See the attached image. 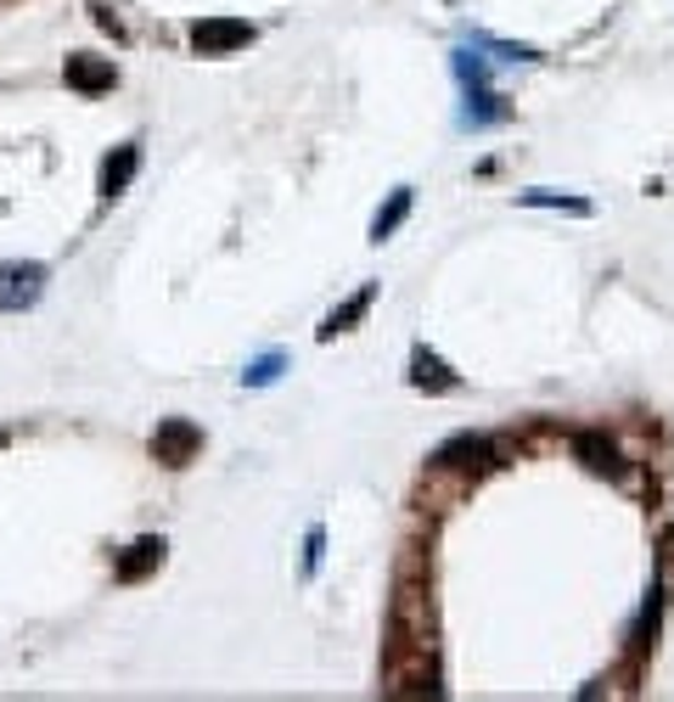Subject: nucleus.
<instances>
[{
  "label": "nucleus",
  "mask_w": 674,
  "mask_h": 702,
  "mask_svg": "<svg viewBox=\"0 0 674 702\" xmlns=\"http://www.w3.org/2000/svg\"><path fill=\"white\" fill-rule=\"evenodd\" d=\"M404 214H411V186H399V191L388 197V203L377 209V220H371V242H388L394 230L404 225Z\"/></svg>",
  "instance_id": "9b49d317"
},
{
  "label": "nucleus",
  "mask_w": 674,
  "mask_h": 702,
  "mask_svg": "<svg viewBox=\"0 0 674 702\" xmlns=\"http://www.w3.org/2000/svg\"><path fill=\"white\" fill-rule=\"evenodd\" d=\"M135 170H141V147L129 141V147H118L108 163H101V197H118L135 180Z\"/></svg>",
  "instance_id": "1a4fd4ad"
},
{
  "label": "nucleus",
  "mask_w": 674,
  "mask_h": 702,
  "mask_svg": "<svg viewBox=\"0 0 674 702\" xmlns=\"http://www.w3.org/2000/svg\"><path fill=\"white\" fill-rule=\"evenodd\" d=\"M0 444H7V433H0Z\"/></svg>",
  "instance_id": "f3484780"
},
{
  "label": "nucleus",
  "mask_w": 674,
  "mask_h": 702,
  "mask_svg": "<svg viewBox=\"0 0 674 702\" xmlns=\"http://www.w3.org/2000/svg\"><path fill=\"white\" fill-rule=\"evenodd\" d=\"M248 40H253V23H242V17H209V23H197V28H191V46H197L202 57L242 51Z\"/></svg>",
  "instance_id": "20e7f679"
},
{
  "label": "nucleus",
  "mask_w": 674,
  "mask_h": 702,
  "mask_svg": "<svg viewBox=\"0 0 674 702\" xmlns=\"http://www.w3.org/2000/svg\"><path fill=\"white\" fill-rule=\"evenodd\" d=\"M371 304H377V287H360V292L349 298V304H337V310L326 315V326H321V338H337V331H349V326H354V321H360V315H365Z\"/></svg>",
  "instance_id": "f8f14e48"
},
{
  "label": "nucleus",
  "mask_w": 674,
  "mask_h": 702,
  "mask_svg": "<svg viewBox=\"0 0 674 702\" xmlns=\"http://www.w3.org/2000/svg\"><path fill=\"white\" fill-rule=\"evenodd\" d=\"M455 79L472 90V85H489V62L472 57V51H455Z\"/></svg>",
  "instance_id": "4468645a"
},
{
  "label": "nucleus",
  "mask_w": 674,
  "mask_h": 702,
  "mask_svg": "<svg viewBox=\"0 0 674 702\" xmlns=\"http://www.w3.org/2000/svg\"><path fill=\"white\" fill-rule=\"evenodd\" d=\"M46 292V264H0V310L17 315Z\"/></svg>",
  "instance_id": "7ed1b4c3"
},
{
  "label": "nucleus",
  "mask_w": 674,
  "mask_h": 702,
  "mask_svg": "<svg viewBox=\"0 0 674 702\" xmlns=\"http://www.w3.org/2000/svg\"><path fill=\"white\" fill-rule=\"evenodd\" d=\"M411 383L427 388V393H450V388H455V372H450V365L438 360L433 349H416V354H411Z\"/></svg>",
  "instance_id": "6e6552de"
},
{
  "label": "nucleus",
  "mask_w": 674,
  "mask_h": 702,
  "mask_svg": "<svg viewBox=\"0 0 674 702\" xmlns=\"http://www.w3.org/2000/svg\"><path fill=\"white\" fill-rule=\"evenodd\" d=\"M506 118V102L489 90V85H472L466 90V108H461V124L466 129H484V124H500Z\"/></svg>",
  "instance_id": "9d476101"
},
{
  "label": "nucleus",
  "mask_w": 674,
  "mask_h": 702,
  "mask_svg": "<svg viewBox=\"0 0 674 702\" xmlns=\"http://www.w3.org/2000/svg\"><path fill=\"white\" fill-rule=\"evenodd\" d=\"M573 455H579L590 473H601V478H619L624 473V450L607 439V433H573Z\"/></svg>",
  "instance_id": "39448f33"
},
{
  "label": "nucleus",
  "mask_w": 674,
  "mask_h": 702,
  "mask_svg": "<svg viewBox=\"0 0 674 702\" xmlns=\"http://www.w3.org/2000/svg\"><path fill=\"white\" fill-rule=\"evenodd\" d=\"M276 377H282V354H259V360L248 365V372H242V383H248V388H270Z\"/></svg>",
  "instance_id": "2eb2a0df"
},
{
  "label": "nucleus",
  "mask_w": 674,
  "mask_h": 702,
  "mask_svg": "<svg viewBox=\"0 0 674 702\" xmlns=\"http://www.w3.org/2000/svg\"><path fill=\"white\" fill-rule=\"evenodd\" d=\"M62 79L74 85V90H85V96H96V90H113L118 85V68L108 57H67L62 62Z\"/></svg>",
  "instance_id": "423d86ee"
},
{
  "label": "nucleus",
  "mask_w": 674,
  "mask_h": 702,
  "mask_svg": "<svg viewBox=\"0 0 674 702\" xmlns=\"http://www.w3.org/2000/svg\"><path fill=\"white\" fill-rule=\"evenodd\" d=\"M197 450H202V427H197V422H186V416L158 422V433H152V455H158L163 466H186Z\"/></svg>",
  "instance_id": "f03ea898"
},
{
  "label": "nucleus",
  "mask_w": 674,
  "mask_h": 702,
  "mask_svg": "<svg viewBox=\"0 0 674 702\" xmlns=\"http://www.w3.org/2000/svg\"><path fill=\"white\" fill-rule=\"evenodd\" d=\"M321 551H326V528H310V534H303V579L321 567Z\"/></svg>",
  "instance_id": "dca6fc26"
},
{
  "label": "nucleus",
  "mask_w": 674,
  "mask_h": 702,
  "mask_svg": "<svg viewBox=\"0 0 674 702\" xmlns=\"http://www.w3.org/2000/svg\"><path fill=\"white\" fill-rule=\"evenodd\" d=\"M433 466L438 473H484V466H495V444L478 433H455L450 444L433 450Z\"/></svg>",
  "instance_id": "f257e3e1"
},
{
  "label": "nucleus",
  "mask_w": 674,
  "mask_h": 702,
  "mask_svg": "<svg viewBox=\"0 0 674 702\" xmlns=\"http://www.w3.org/2000/svg\"><path fill=\"white\" fill-rule=\"evenodd\" d=\"M528 209H567V214H590L585 197H562V191H523Z\"/></svg>",
  "instance_id": "ddd939ff"
},
{
  "label": "nucleus",
  "mask_w": 674,
  "mask_h": 702,
  "mask_svg": "<svg viewBox=\"0 0 674 702\" xmlns=\"http://www.w3.org/2000/svg\"><path fill=\"white\" fill-rule=\"evenodd\" d=\"M163 540H158V534H147V540H135L124 556H118V567H113V574L124 579V585H135V579H147V574H158V567H163Z\"/></svg>",
  "instance_id": "0eeeda50"
}]
</instances>
